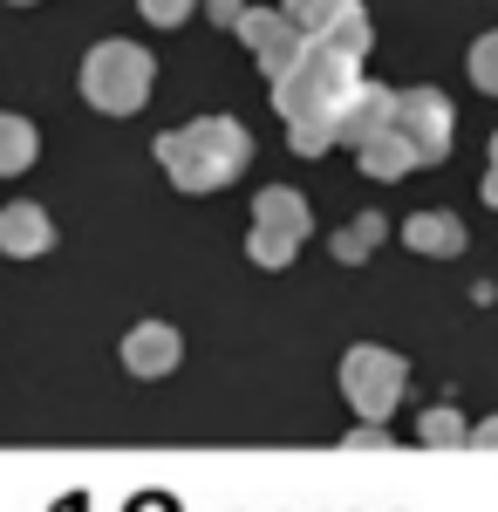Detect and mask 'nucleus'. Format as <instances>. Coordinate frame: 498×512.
I'll return each instance as SVG.
<instances>
[{"mask_svg":"<svg viewBox=\"0 0 498 512\" xmlns=\"http://www.w3.org/2000/svg\"><path fill=\"white\" fill-rule=\"evenodd\" d=\"M157 164L178 192H219L253 164V130L239 117H198L157 137Z\"/></svg>","mask_w":498,"mask_h":512,"instance_id":"f257e3e1","label":"nucleus"},{"mask_svg":"<svg viewBox=\"0 0 498 512\" xmlns=\"http://www.w3.org/2000/svg\"><path fill=\"white\" fill-rule=\"evenodd\" d=\"M362 82V62L342 55V48H328V41H307L301 55H294V69L273 82V110L280 123H301V117H335L342 110V96Z\"/></svg>","mask_w":498,"mask_h":512,"instance_id":"f03ea898","label":"nucleus"},{"mask_svg":"<svg viewBox=\"0 0 498 512\" xmlns=\"http://www.w3.org/2000/svg\"><path fill=\"white\" fill-rule=\"evenodd\" d=\"M82 103L103 110V117H137L157 89V55L137 41H96L82 55Z\"/></svg>","mask_w":498,"mask_h":512,"instance_id":"7ed1b4c3","label":"nucleus"},{"mask_svg":"<svg viewBox=\"0 0 498 512\" xmlns=\"http://www.w3.org/2000/svg\"><path fill=\"white\" fill-rule=\"evenodd\" d=\"M403 390H410V362L396 349L355 342V349L342 355V396H348V410H355L362 424H383L389 410L403 403Z\"/></svg>","mask_w":498,"mask_h":512,"instance_id":"20e7f679","label":"nucleus"},{"mask_svg":"<svg viewBox=\"0 0 498 512\" xmlns=\"http://www.w3.org/2000/svg\"><path fill=\"white\" fill-rule=\"evenodd\" d=\"M389 130L410 144V158L423 164H444L451 158V137H458V110H451V96L444 89H396V110H389Z\"/></svg>","mask_w":498,"mask_h":512,"instance_id":"39448f33","label":"nucleus"},{"mask_svg":"<svg viewBox=\"0 0 498 512\" xmlns=\"http://www.w3.org/2000/svg\"><path fill=\"white\" fill-rule=\"evenodd\" d=\"M239 41H246V48L260 55L267 82H280L287 69H294V55L307 48V41L287 28V14H280V7H246V14H239Z\"/></svg>","mask_w":498,"mask_h":512,"instance_id":"423d86ee","label":"nucleus"},{"mask_svg":"<svg viewBox=\"0 0 498 512\" xmlns=\"http://www.w3.org/2000/svg\"><path fill=\"white\" fill-rule=\"evenodd\" d=\"M178 362H185V335H178L171 321H137V328L123 335V369H130V376H144V383L171 376Z\"/></svg>","mask_w":498,"mask_h":512,"instance_id":"0eeeda50","label":"nucleus"},{"mask_svg":"<svg viewBox=\"0 0 498 512\" xmlns=\"http://www.w3.org/2000/svg\"><path fill=\"white\" fill-rule=\"evenodd\" d=\"M389 110H396V89H376V82H355L342 96V110H335V144L348 151H362L369 137H383L389 130Z\"/></svg>","mask_w":498,"mask_h":512,"instance_id":"6e6552de","label":"nucleus"},{"mask_svg":"<svg viewBox=\"0 0 498 512\" xmlns=\"http://www.w3.org/2000/svg\"><path fill=\"white\" fill-rule=\"evenodd\" d=\"M55 246V219L28 205V198H14V205H0V253L7 260H41Z\"/></svg>","mask_w":498,"mask_h":512,"instance_id":"1a4fd4ad","label":"nucleus"},{"mask_svg":"<svg viewBox=\"0 0 498 512\" xmlns=\"http://www.w3.org/2000/svg\"><path fill=\"white\" fill-rule=\"evenodd\" d=\"M403 246L430 253V260H451V253H464V219L458 212H410L403 219Z\"/></svg>","mask_w":498,"mask_h":512,"instance_id":"9d476101","label":"nucleus"},{"mask_svg":"<svg viewBox=\"0 0 498 512\" xmlns=\"http://www.w3.org/2000/svg\"><path fill=\"white\" fill-rule=\"evenodd\" d=\"M253 226H273V233L307 239L314 233V212H307V198L294 192V185H267V192L253 198Z\"/></svg>","mask_w":498,"mask_h":512,"instance_id":"9b49d317","label":"nucleus"},{"mask_svg":"<svg viewBox=\"0 0 498 512\" xmlns=\"http://www.w3.org/2000/svg\"><path fill=\"white\" fill-rule=\"evenodd\" d=\"M355 7H362V0H287L280 14H287V28H294L301 41H321L335 21H348Z\"/></svg>","mask_w":498,"mask_h":512,"instance_id":"f8f14e48","label":"nucleus"},{"mask_svg":"<svg viewBox=\"0 0 498 512\" xmlns=\"http://www.w3.org/2000/svg\"><path fill=\"white\" fill-rule=\"evenodd\" d=\"M355 158H362V171H369L376 185H389V178H410V171H417V158H410V144H403L396 130H383V137H369V144H362Z\"/></svg>","mask_w":498,"mask_h":512,"instance_id":"ddd939ff","label":"nucleus"},{"mask_svg":"<svg viewBox=\"0 0 498 512\" xmlns=\"http://www.w3.org/2000/svg\"><path fill=\"white\" fill-rule=\"evenodd\" d=\"M35 158H41V130L28 117H0V178L28 171Z\"/></svg>","mask_w":498,"mask_h":512,"instance_id":"4468645a","label":"nucleus"},{"mask_svg":"<svg viewBox=\"0 0 498 512\" xmlns=\"http://www.w3.org/2000/svg\"><path fill=\"white\" fill-rule=\"evenodd\" d=\"M383 233H389L383 212H355V219H348V233H335V260H342V267H362V260L383 246Z\"/></svg>","mask_w":498,"mask_h":512,"instance_id":"2eb2a0df","label":"nucleus"},{"mask_svg":"<svg viewBox=\"0 0 498 512\" xmlns=\"http://www.w3.org/2000/svg\"><path fill=\"white\" fill-rule=\"evenodd\" d=\"M307 239H294V233H273V226H253L246 233V260L253 267H294V253H301Z\"/></svg>","mask_w":498,"mask_h":512,"instance_id":"dca6fc26","label":"nucleus"},{"mask_svg":"<svg viewBox=\"0 0 498 512\" xmlns=\"http://www.w3.org/2000/svg\"><path fill=\"white\" fill-rule=\"evenodd\" d=\"M464 69H471V82H478L485 96H498V28H485V35L471 41V55H464Z\"/></svg>","mask_w":498,"mask_h":512,"instance_id":"f3484780","label":"nucleus"},{"mask_svg":"<svg viewBox=\"0 0 498 512\" xmlns=\"http://www.w3.org/2000/svg\"><path fill=\"white\" fill-rule=\"evenodd\" d=\"M287 144H294L301 158H321V151H335V117H301V123H287Z\"/></svg>","mask_w":498,"mask_h":512,"instance_id":"a211bd4d","label":"nucleus"},{"mask_svg":"<svg viewBox=\"0 0 498 512\" xmlns=\"http://www.w3.org/2000/svg\"><path fill=\"white\" fill-rule=\"evenodd\" d=\"M328 48H342V55H355V62H362V55H369V41H376V28H369V14H362V7H355V14H348V21H335V28H328Z\"/></svg>","mask_w":498,"mask_h":512,"instance_id":"6ab92c4d","label":"nucleus"},{"mask_svg":"<svg viewBox=\"0 0 498 512\" xmlns=\"http://www.w3.org/2000/svg\"><path fill=\"white\" fill-rule=\"evenodd\" d=\"M417 437H423V444H437V451H444V444H464V437H471V424H464L458 410H444V403H437V410H423Z\"/></svg>","mask_w":498,"mask_h":512,"instance_id":"aec40b11","label":"nucleus"},{"mask_svg":"<svg viewBox=\"0 0 498 512\" xmlns=\"http://www.w3.org/2000/svg\"><path fill=\"white\" fill-rule=\"evenodd\" d=\"M137 7H144V21H151V28H178L198 0H137Z\"/></svg>","mask_w":498,"mask_h":512,"instance_id":"412c9836","label":"nucleus"},{"mask_svg":"<svg viewBox=\"0 0 498 512\" xmlns=\"http://www.w3.org/2000/svg\"><path fill=\"white\" fill-rule=\"evenodd\" d=\"M205 14H212L219 28H239V14H246V7H239V0H205Z\"/></svg>","mask_w":498,"mask_h":512,"instance_id":"4be33fe9","label":"nucleus"},{"mask_svg":"<svg viewBox=\"0 0 498 512\" xmlns=\"http://www.w3.org/2000/svg\"><path fill=\"white\" fill-rule=\"evenodd\" d=\"M348 444H355V451H376V444H389V437H383V424H355Z\"/></svg>","mask_w":498,"mask_h":512,"instance_id":"5701e85b","label":"nucleus"},{"mask_svg":"<svg viewBox=\"0 0 498 512\" xmlns=\"http://www.w3.org/2000/svg\"><path fill=\"white\" fill-rule=\"evenodd\" d=\"M478 192H485V205H498V130H492V164H485V185Z\"/></svg>","mask_w":498,"mask_h":512,"instance_id":"b1692460","label":"nucleus"},{"mask_svg":"<svg viewBox=\"0 0 498 512\" xmlns=\"http://www.w3.org/2000/svg\"><path fill=\"white\" fill-rule=\"evenodd\" d=\"M464 444H478V451H498V417H485V424L464 437Z\"/></svg>","mask_w":498,"mask_h":512,"instance_id":"393cba45","label":"nucleus"},{"mask_svg":"<svg viewBox=\"0 0 498 512\" xmlns=\"http://www.w3.org/2000/svg\"><path fill=\"white\" fill-rule=\"evenodd\" d=\"M7 7H35V0H7Z\"/></svg>","mask_w":498,"mask_h":512,"instance_id":"a878e982","label":"nucleus"}]
</instances>
